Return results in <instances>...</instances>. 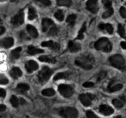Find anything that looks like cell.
<instances>
[{"instance_id":"obj_22","label":"cell","mask_w":126,"mask_h":118,"mask_svg":"<svg viewBox=\"0 0 126 118\" xmlns=\"http://www.w3.org/2000/svg\"><path fill=\"white\" fill-rule=\"evenodd\" d=\"M22 52V47H16V49H14L13 51H11V55L12 59H18L20 56V53Z\"/></svg>"},{"instance_id":"obj_19","label":"cell","mask_w":126,"mask_h":118,"mask_svg":"<svg viewBox=\"0 0 126 118\" xmlns=\"http://www.w3.org/2000/svg\"><path fill=\"white\" fill-rule=\"evenodd\" d=\"M98 28L101 30H106L109 34H112L113 33V27L110 24H104V23H101V24L98 25Z\"/></svg>"},{"instance_id":"obj_42","label":"cell","mask_w":126,"mask_h":118,"mask_svg":"<svg viewBox=\"0 0 126 118\" xmlns=\"http://www.w3.org/2000/svg\"><path fill=\"white\" fill-rule=\"evenodd\" d=\"M83 86L86 87V88H88V87H93V86H94V84H93V82H86V83H84Z\"/></svg>"},{"instance_id":"obj_43","label":"cell","mask_w":126,"mask_h":118,"mask_svg":"<svg viewBox=\"0 0 126 118\" xmlns=\"http://www.w3.org/2000/svg\"><path fill=\"white\" fill-rule=\"evenodd\" d=\"M6 96V91L4 90V89H0V97L4 98V97Z\"/></svg>"},{"instance_id":"obj_15","label":"cell","mask_w":126,"mask_h":118,"mask_svg":"<svg viewBox=\"0 0 126 118\" xmlns=\"http://www.w3.org/2000/svg\"><path fill=\"white\" fill-rule=\"evenodd\" d=\"M68 49L70 50L71 53H77L78 51L80 50V46H79V44L75 43L74 42H69Z\"/></svg>"},{"instance_id":"obj_33","label":"cell","mask_w":126,"mask_h":118,"mask_svg":"<svg viewBox=\"0 0 126 118\" xmlns=\"http://www.w3.org/2000/svg\"><path fill=\"white\" fill-rule=\"evenodd\" d=\"M112 14H113V9L111 7H110L106 10V11L105 13H103V16H103V18H108L110 16H112Z\"/></svg>"},{"instance_id":"obj_9","label":"cell","mask_w":126,"mask_h":118,"mask_svg":"<svg viewBox=\"0 0 126 118\" xmlns=\"http://www.w3.org/2000/svg\"><path fill=\"white\" fill-rule=\"evenodd\" d=\"M86 9L93 13L98 11V0H88L86 2Z\"/></svg>"},{"instance_id":"obj_34","label":"cell","mask_w":126,"mask_h":118,"mask_svg":"<svg viewBox=\"0 0 126 118\" xmlns=\"http://www.w3.org/2000/svg\"><path fill=\"white\" fill-rule=\"evenodd\" d=\"M57 33H58V29H57V27H56L55 25H53V26L49 29L48 32H47V34H48L49 35H56Z\"/></svg>"},{"instance_id":"obj_38","label":"cell","mask_w":126,"mask_h":118,"mask_svg":"<svg viewBox=\"0 0 126 118\" xmlns=\"http://www.w3.org/2000/svg\"><path fill=\"white\" fill-rule=\"evenodd\" d=\"M119 13L122 16V17L126 18V9L124 7H121L120 10H119Z\"/></svg>"},{"instance_id":"obj_17","label":"cell","mask_w":126,"mask_h":118,"mask_svg":"<svg viewBox=\"0 0 126 118\" xmlns=\"http://www.w3.org/2000/svg\"><path fill=\"white\" fill-rule=\"evenodd\" d=\"M44 51L42 49L40 48H37L35 47H33V46H30L28 47V54H30V55H35V54H42Z\"/></svg>"},{"instance_id":"obj_48","label":"cell","mask_w":126,"mask_h":118,"mask_svg":"<svg viewBox=\"0 0 126 118\" xmlns=\"http://www.w3.org/2000/svg\"><path fill=\"white\" fill-rule=\"evenodd\" d=\"M11 2H16V1H18V0H11Z\"/></svg>"},{"instance_id":"obj_10","label":"cell","mask_w":126,"mask_h":118,"mask_svg":"<svg viewBox=\"0 0 126 118\" xmlns=\"http://www.w3.org/2000/svg\"><path fill=\"white\" fill-rule=\"evenodd\" d=\"M98 110H99V112L101 114L105 115V116H110V115L113 114L114 112V109L111 107H110L109 105H106V104L100 105L99 108H98Z\"/></svg>"},{"instance_id":"obj_14","label":"cell","mask_w":126,"mask_h":118,"mask_svg":"<svg viewBox=\"0 0 126 118\" xmlns=\"http://www.w3.org/2000/svg\"><path fill=\"white\" fill-rule=\"evenodd\" d=\"M42 47H51L54 50H58L60 48V45L56 42H54L52 41H47V42H43L42 43Z\"/></svg>"},{"instance_id":"obj_44","label":"cell","mask_w":126,"mask_h":118,"mask_svg":"<svg viewBox=\"0 0 126 118\" xmlns=\"http://www.w3.org/2000/svg\"><path fill=\"white\" fill-rule=\"evenodd\" d=\"M5 109H6V106L5 105H4V104H0V113L4 112Z\"/></svg>"},{"instance_id":"obj_28","label":"cell","mask_w":126,"mask_h":118,"mask_svg":"<svg viewBox=\"0 0 126 118\" xmlns=\"http://www.w3.org/2000/svg\"><path fill=\"white\" fill-rule=\"evenodd\" d=\"M86 23H85L84 24H83L82 28L79 30V34H78V37H77L78 40H82V39L84 38V32L86 31Z\"/></svg>"},{"instance_id":"obj_25","label":"cell","mask_w":126,"mask_h":118,"mask_svg":"<svg viewBox=\"0 0 126 118\" xmlns=\"http://www.w3.org/2000/svg\"><path fill=\"white\" fill-rule=\"evenodd\" d=\"M72 4V0H57V4L59 6H66L68 7Z\"/></svg>"},{"instance_id":"obj_24","label":"cell","mask_w":126,"mask_h":118,"mask_svg":"<svg viewBox=\"0 0 126 118\" xmlns=\"http://www.w3.org/2000/svg\"><path fill=\"white\" fill-rule=\"evenodd\" d=\"M42 94L43 96H46V97H52V96H54L55 94V91L53 89L47 88V89H44L42 91Z\"/></svg>"},{"instance_id":"obj_18","label":"cell","mask_w":126,"mask_h":118,"mask_svg":"<svg viewBox=\"0 0 126 118\" xmlns=\"http://www.w3.org/2000/svg\"><path fill=\"white\" fill-rule=\"evenodd\" d=\"M26 29H27L28 33L30 35V36L34 37V38H36V37L38 36V32H37L36 29L34 26H32V25H27Z\"/></svg>"},{"instance_id":"obj_31","label":"cell","mask_w":126,"mask_h":118,"mask_svg":"<svg viewBox=\"0 0 126 118\" xmlns=\"http://www.w3.org/2000/svg\"><path fill=\"white\" fill-rule=\"evenodd\" d=\"M11 103L13 107H15V108L18 107V105H19V100H18V98L16 96H12V97H11Z\"/></svg>"},{"instance_id":"obj_45","label":"cell","mask_w":126,"mask_h":118,"mask_svg":"<svg viewBox=\"0 0 126 118\" xmlns=\"http://www.w3.org/2000/svg\"><path fill=\"white\" fill-rule=\"evenodd\" d=\"M4 32H5V29H4V27L0 26V35H3Z\"/></svg>"},{"instance_id":"obj_27","label":"cell","mask_w":126,"mask_h":118,"mask_svg":"<svg viewBox=\"0 0 126 118\" xmlns=\"http://www.w3.org/2000/svg\"><path fill=\"white\" fill-rule=\"evenodd\" d=\"M75 20H76V15L71 14V15H69V16H67V23H68L69 25L73 26V25L74 24V23H75Z\"/></svg>"},{"instance_id":"obj_23","label":"cell","mask_w":126,"mask_h":118,"mask_svg":"<svg viewBox=\"0 0 126 118\" xmlns=\"http://www.w3.org/2000/svg\"><path fill=\"white\" fill-rule=\"evenodd\" d=\"M39 60L42 61V62H48V63H54L55 62V59L52 57H49V56H41L39 57Z\"/></svg>"},{"instance_id":"obj_37","label":"cell","mask_w":126,"mask_h":118,"mask_svg":"<svg viewBox=\"0 0 126 118\" xmlns=\"http://www.w3.org/2000/svg\"><path fill=\"white\" fill-rule=\"evenodd\" d=\"M86 117L87 118H98V116H97V115L94 114L93 111H87V112H86Z\"/></svg>"},{"instance_id":"obj_40","label":"cell","mask_w":126,"mask_h":118,"mask_svg":"<svg viewBox=\"0 0 126 118\" xmlns=\"http://www.w3.org/2000/svg\"><path fill=\"white\" fill-rule=\"evenodd\" d=\"M41 2V4H42L45 6H49L51 4V1L50 0H39Z\"/></svg>"},{"instance_id":"obj_47","label":"cell","mask_w":126,"mask_h":118,"mask_svg":"<svg viewBox=\"0 0 126 118\" xmlns=\"http://www.w3.org/2000/svg\"><path fill=\"white\" fill-rule=\"evenodd\" d=\"M115 118H123V117H122L121 116H116Z\"/></svg>"},{"instance_id":"obj_29","label":"cell","mask_w":126,"mask_h":118,"mask_svg":"<svg viewBox=\"0 0 126 118\" xmlns=\"http://www.w3.org/2000/svg\"><path fill=\"white\" fill-rule=\"evenodd\" d=\"M67 76H68V74L67 73H59L54 76V80L56 81V80H59V79H63V78H67Z\"/></svg>"},{"instance_id":"obj_39","label":"cell","mask_w":126,"mask_h":118,"mask_svg":"<svg viewBox=\"0 0 126 118\" xmlns=\"http://www.w3.org/2000/svg\"><path fill=\"white\" fill-rule=\"evenodd\" d=\"M103 3H104V5L106 9L108 8L111 7V2H110V0H103Z\"/></svg>"},{"instance_id":"obj_11","label":"cell","mask_w":126,"mask_h":118,"mask_svg":"<svg viewBox=\"0 0 126 118\" xmlns=\"http://www.w3.org/2000/svg\"><path fill=\"white\" fill-rule=\"evenodd\" d=\"M25 69L29 73H31L32 72L36 71L38 69V64L34 60H29L25 64Z\"/></svg>"},{"instance_id":"obj_26","label":"cell","mask_w":126,"mask_h":118,"mask_svg":"<svg viewBox=\"0 0 126 118\" xmlns=\"http://www.w3.org/2000/svg\"><path fill=\"white\" fill-rule=\"evenodd\" d=\"M123 88V85L122 84H117V85H113V86H109L108 88V91L110 92H115V91H117V90H121Z\"/></svg>"},{"instance_id":"obj_12","label":"cell","mask_w":126,"mask_h":118,"mask_svg":"<svg viewBox=\"0 0 126 118\" xmlns=\"http://www.w3.org/2000/svg\"><path fill=\"white\" fill-rule=\"evenodd\" d=\"M14 44V39L11 37H7V38H4L0 41V46H2L4 48H9L11 47Z\"/></svg>"},{"instance_id":"obj_13","label":"cell","mask_w":126,"mask_h":118,"mask_svg":"<svg viewBox=\"0 0 126 118\" xmlns=\"http://www.w3.org/2000/svg\"><path fill=\"white\" fill-rule=\"evenodd\" d=\"M54 24V22L52 21L49 18H43L42 23V31L43 32H47V30H49V29L53 26Z\"/></svg>"},{"instance_id":"obj_6","label":"cell","mask_w":126,"mask_h":118,"mask_svg":"<svg viewBox=\"0 0 126 118\" xmlns=\"http://www.w3.org/2000/svg\"><path fill=\"white\" fill-rule=\"evenodd\" d=\"M51 74H52V71L47 66H44L38 73L39 81L42 82V83H45L46 81H47L49 79Z\"/></svg>"},{"instance_id":"obj_21","label":"cell","mask_w":126,"mask_h":118,"mask_svg":"<svg viewBox=\"0 0 126 118\" xmlns=\"http://www.w3.org/2000/svg\"><path fill=\"white\" fill-rule=\"evenodd\" d=\"M29 89H30V86H29V85H27V84H24V83L18 84L17 86H16V90H17L18 91H21V92L27 91Z\"/></svg>"},{"instance_id":"obj_41","label":"cell","mask_w":126,"mask_h":118,"mask_svg":"<svg viewBox=\"0 0 126 118\" xmlns=\"http://www.w3.org/2000/svg\"><path fill=\"white\" fill-rule=\"evenodd\" d=\"M9 83V80L6 78H0V85H7Z\"/></svg>"},{"instance_id":"obj_7","label":"cell","mask_w":126,"mask_h":118,"mask_svg":"<svg viewBox=\"0 0 126 118\" xmlns=\"http://www.w3.org/2000/svg\"><path fill=\"white\" fill-rule=\"evenodd\" d=\"M24 22V14H23V11H21L14 16L11 18V24L14 25V26H19L22 25Z\"/></svg>"},{"instance_id":"obj_36","label":"cell","mask_w":126,"mask_h":118,"mask_svg":"<svg viewBox=\"0 0 126 118\" xmlns=\"http://www.w3.org/2000/svg\"><path fill=\"white\" fill-rule=\"evenodd\" d=\"M106 75H107L106 72H105V71L100 72V73L98 74V81H100V80L104 79V78H105V77H106Z\"/></svg>"},{"instance_id":"obj_16","label":"cell","mask_w":126,"mask_h":118,"mask_svg":"<svg viewBox=\"0 0 126 118\" xmlns=\"http://www.w3.org/2000/svg\"><path fill=\"white\" fill-rule=\"evenodd\" d=\"M22 74H23V73H22V71L18 67H13L12 69L11 70V72H10V75H11L13 78H19V77L22 76Z\"/></svg>"},{"instance_id":"obj_46","label":"cell","mask_w":126,"mask_h":118,"mask_svg":"<svg viewBox=\"0 0 126 118\" xmlns=\"http://www.w3.org/2000/svg\"><path fill=\"white\" fill-rule=\"evenodd\" d=\"M120 45H121V47H122L124 49H126V42H121V44H120Z\"/></svg>"},{"instance_id":"obj_5","label":"cell","mask_w":126,"mask_h":118,"mask_svg":"<svg viewBox=\"0 0 126 118\" xmlns=\"http://www.w3.org/2000/svg\"><path fill=\"white\" fill-rule=\"evenodd\" d=\"M58 90H59V92L64 97H70L74 94V89H73V87L68 85H65V84L60 85L58 86Z\"/></svg>"},{"instance_id":"obj_35","label":"cell","mask_w":126,"mask_h":118,"mask_svg":"<svg viewBox=\"0 0 126 118\" xmlns=\"http://www.w3.org/2000/svg\"><path fill=\"white\" fill-rule=\"evenodd\" d=\"M117 32H118V34L120 35L121 37H124V35H125V30H124V28L123 25L119 24L118 25V28H117Z\"/></svg>"},{"instance_id":"obj_30","label":"cell","mask_w":126,"mask_h":118,"mask_svg":"<svg viewBox=\"0 0 126 118\" xmlns=\"http://www.w3.org/2000/svg\"><path fill=\"white\" fill-rule=\"evenodd\" d=\"M112 103L116 108H118V109H120V108H122L124 106V102L122 100H120V99H113Z\"/></svg>"},{"instance_id":"obj_32","label":"cell","mask_w":126,"mask_h":118,"mask_svg":"<svg viewBox=\"0 0 126 118\" xmlns=\"http://www.w3.org/2000/svg\"><path fill=\"white\" fill-rule=\"evenodd\" d=\"M54 17L58 20V21H63L64 19V14L61 11H58L54 13Z\"/></svg>"},{"instance_id":"obj_1","label":"cell","mask_w":126,"mask_h":118,"mask_svg":"<svg viewBox=\"0 0 126 118\" xmlns=\"http://www.w3.org/2000/svg\"><path fill=\"white\" fill-rule=\"evenodd\" d=\"M94 63V59L91 54H84L75 59V65L85 70H91Z\"/></svg>"},{"instance_id":"obj_4","label":"cell","mask_w":126,"mask_h":118,"mask_svg":"<svg viewBox=\"0 0 126 118\" xmlns=\"http://www.w3.org/2000/svg\"><path fill=\"white\" fill-rule=\"evenodd\" d=\"M109 61H110V65L112 66H114L116 68H118V69L124 68V64H125L124 57L122 55H120V54H115V55L110 56V59H109Z\"/></svg>"},{"instance_id":"obj_8","label":"cell","mask_w":126,"mask_h":118,"mask_svg":"<svg viewBox=\"0 0 126 118\" xmlns=\"http://www.w3.org/2000/svg\"><path fill=\"white\" fill-rule=\"evenodd\" d=\"M79 98L83 105L88 107L92 104V100L94 98V96L92 94H80Z\"/></svg>"},{"instance_id":"obj_3","label":"cell","mask_w":126,"mask_h":118,"mask_svg":"<svg viewBox=\"0 0 126 118\" xmlns=\"http://www.w3.org/2000/svg\"><path fill=\"white\" fill-rule=\"evenodd\" d=\"M60 115L63 118H78L79 113L75 108L67 107L60 109Z\"/></svg>"},{"instance_id":"obj_2","label":"cell","mask_w":126,"mask_h":118,"mask_svg":"<svg viewBox=\"0 0 126 118\" xmlns=\"http://www.w3.org/2000/svg\"><path fill=\"white\" fill-rule=\"evenodd\" d=\"M95 48L97 50L104 51L105 53H110L112 49V45L110 43V42L107 38H100L99 40H98L95 42L94 45Z\"/></svg>"},{"instance_id":"obj_20","label":"cell","mask_w":126,"mask_h":118,"mask_svg":"<svg viewBox=\"0 0 126 118\" xmlns=\"http://www.w3.org/2000/svg\"><path fill=\"white\" fill-rule=\"evenodd\" d=\"M37 16V14H36V11L34 8L32 7H30L29 8V13H28V18L30 20H34L35 19Z\"/></svg>"}]
</instances>
